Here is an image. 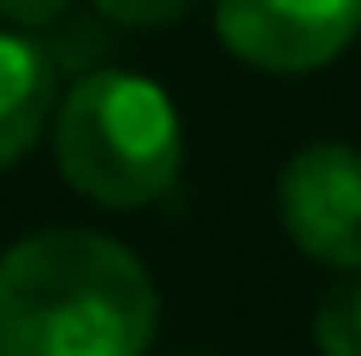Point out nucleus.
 <instances>
[{"label":"nucleus","mask_w":361,"mask_h":356,"mask_svg":"<svg viewBox=\"0 0 361 356\" xmlns=\"http://www.w3.org/2000/svg\"><path fill=\"white\" fill-rule=\"evenodd\" d=\"M54 160L78 196L101 208H148L178 184L184 125L160 83L137 71H89L54 107Z\"/></svg>","instance_id":"2"},{"label":"nucleus","mask_w":361,"mask_h":356,"mask_svg":"<svg viewBox=\"0 0 361 356\" xmlns=\"http://www.w3.org/2000/svg\"><path fill=\"white\" fill-rule=\"evenodd\" d=\"M59 107V66L36 36L0 30V167L24 160L54 125Z\"/></svg>","instance_id":"5"},{"label":"nucleus","mask_w":361,"mask_h":356,"mask_svg":"<svg viewBox=\"0 0 361 356\" xmlns=\"http://www.w3.org/2000/svg\"><path fill=\"white\" fill-rule=\"evenodd\" d=\"M214 30L243 66L296 78L361 36V0H214Z\"/></svg>","instance_id":"4"},{"label":"nucleus","mask_w":361,"mask_h":356,"mask_svg":"<svg viewBox=\"0 0 361 356\" xmlns=\"http://www.w3.org/2000/svg\"><path fill=\"white\" fill-rule=\"evenodd\" d=\"M66 6L71 0H0V18L18 24V30H42V24H54Z\"/></svg>","instance_id":"8"},{"label":"nucleus","mask_w":361,"mask_h":356,"mask_svg":"<svg viewBox=\"0 0 361 356\" xmlns=\"http://www.w3.org/2000/svg\"><path fill=\"white\" fill-rule=\"evenodd\" d=\"M190 6H195V0H95V12H101V18H113V24H130V30L172 24V18H184Z\"/></svg>","instance_id":"7"},{"label":"nucleus","mask_w":361,"mask_h":356,"mask_svg":"<svg viewBox=\"0 0 361 356\" xmlns=\"http://www.w3.org/2000/svg\"><path fill=\"white\" fill-rule=\"evenodd\" d=\"M160 291L101 232H36L0 256V356H148Z\"/></svg>","instance_id":"1"},{"label":"nucleus","mask_w":361,"mask_h":356,"mask_svg":"<svg viewBox=\"0 0 361 356\" xmlns=\"http://www.w3.org/2000/svg\"><path fill=\"white\" fill-rule=\"evenodd\" d=\"M314 345L320 356H361V267L343 273L314 309Z\"/></svg>","instance_id":"6"},{"label":"nucleus","mask_w":361,"mask_h":356,"mask_svg":"<svg viewBox=\"0 0 361 356\" xmlns=\"http://www.w3.org/2000/svg\"><path fill=\"white\" fill-rule=\"evenodd\" d=\"M279 226L302 256L355 273L361 267V148L308 143L279 172Z\"/></svg>","instance_id":"3"}]
</instances>
